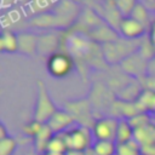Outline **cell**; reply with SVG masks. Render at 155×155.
<instances>
[{"mask_svg":"<svg viewBox=\"0 0 155 155\" xmlns=\"http://www.w3.org/2000/svg\"><path fill=\"white\" fill-rule=\"evenodd\" d=\"M131 17H133V18H136L137 21H139V22H142L144 25H147V24H151V22L149 21V13H148V10H147V7L142 4V2H138L137 5H136V7L133 8V11L131 12V15H130Z\"/></svg>","mask_w":155,"mask_h":155,"instance_id":"obj_21","label":"cell"},{"mask_svg":"<svg viewBox=\"0 0 155 155\" xmlns=\"http://www.w3.org/2000/svg\"><path fill=\"white\" fill-rule=\"evenodd\" d=\"M64 155H84V151L80 150H67Z\"/></svg>","mask_w":155,"mask_h":155,"instance_id":"obj_27","label":"cell"},{"mask_svg":"<svg viewBox=\"0 0 155 155\" xmlns=\"http://www.w3.org/2000/svg\"><path fill=\"white\" fill-rule=\"evenodd\" d=\"M105 1H113V0H105Z\"/></svg>","mask_w":155,"mask_h":155,"instance_id":"obj_31","label":"cell"},{"mask_svg":"<svg viewBox=\"0 0 155 155\" xmlns=\"http://www.w3.org/2000/svg\"><path fill=\"white\" fill-rule=\"evenodd\" d=\"M67 150H68V148H67L65 140H64V138H63V134L59 133V134H54V136L52 137V139H51L50 143H48V147H47L46 153L65 154Z\"/></svg>","mask_w":155,"mask_h":155,"instance_id":"obj_18","label":"cell"},{"mask_svg":"<svg viewBox=\"0 0 155 155\" xmlns=\"http://www.w3.org/2000/svg\"><path fill=\"white\" fill-rule=\"evenodd\" d=\"M8 136H10V134H8V132H7V128H6L5 124L1 122V124H0V139H4V138H6V137H8Z\"/></svg>","mask_w":155,"mask_h":155,"instance_id":"obj_26","label":"cell"},{"mask_svg":"<svg viewBox=\"0 0 155 155\" xmlns=\"http://www.w3.org/2000/svg\"><path fill=\"white\" fill-rule=\"evenodd\" d=\"M63 138L65 140L68 150H80L85 151L91 148L94 143V138L92 134L91 128L84 126H73L68 131L63 132Z\"/></svg>","mask_w":155,"mask_h":155,"instance_id":"obj_4","label":"cell"},{"mask_svg":"<svg viewBox=\"0 0 155 155\" xmlns=\"http://www.w3.org/2000/svg\"><path fill=\"white\" fill-rule=\"evenodd\" d=\"M44 155H64V154H52V153H45Z\"/></svg>","mask_w":155,"mask_h":155,"instance_id":"obj_30","label":"cell"},{"mask_svg":"<svg viewBox=\"0 0 155 155\" xmlns=\"http://www.w3.org/2000/svg\"><path fill=\"white\" fill-rule=\"evenodd\" d=\"M92 148L96 155H116V143L113 140H94Z\"/></svg>","mask_w":155,"mask_h":155,"instance_id":"obj_17","label":"cell"},{"mask_svg":"<svg viewBox=\"0 0 155 155\" xmlns=\"http://www.w3.org/2000/svg\"><path fill=\"white\" fill-rule=\"evenodd\" d=\"M116 155H142V147L136 139L116 144Z\"/></svg>","mask_w":155,"mask_h":155,"instance_id":"obj_16","label":"cell"},{"mask_svg":"<svg viewBox=\"0 0 155 155\" xmlns=\"http://www.w3.org/2000/svg\"><path fill=\"white\" fill-rule=\"evenodd\" d=\"M54 136L53 131L50 128V126L47 124H44L42 128L40 130V132L36 134V137L33 139V144H34V149L38 154L44 155L47 150L48 143L52 139V137Z\"/></svg>","mask_w":155,"mask_h":155,"instance_id":"obj_10","label":"cell"},{"mask_svg":"<svg viewBox=\"0 0 155 155\" xmlns=\"http://www.w3.org/2000/svg\"><path fill=\"white\" fill-rule=\"evenodd\" d=\"M142 155H155V144L142 147Z\"/></svg>","mask_w":155,"mask_h":155,"instance_id":"obj_25","label":"cell"},{"mask_svg":"<svg viewBox=\"0 0 155 155\" xmlns=\"http://www.w3.org/2000/svg\"><path fill=\"white\" fill-rule=\"evenodd\" d=\"M36 99L34 105V115L33 119L41 122L47 124V121L51 119V116L58 110L54 102L52 101L48 88L46 84L42 80L36 81Z\"/></svg>","mask_w":155,"mask_h":155,"instance_id":"obj_1","label":"cell"},{"mask_svg":"<svg viewBox=\"0 0 155 155\" xmlns=\"http://www.w3.org/2000/svg\"><path fill=\"white\" fill-rule=\"evenodd\" d=\"M24 155H40V154H38V153L35 151V149L33 148V149H29V150H28V151H27Z\"/></svg>","mask_w":155,"mask_h":155,"instance_id":"obj_29","label":"cell"},{"mask_svg":"<svg viewBox=\"0 0 155 155\" xmlns=\"http://www.w3.org/2000/svg\"><path fill=\"white\" fill-rule=\"evenodd\" d=\"M148 59H145L138 51L128 56L126 59H124L120 65L122 67L121 69L126 73V75L131 76L132 79H142L143 76L147 75V69H148Z\"/></svg>","mask_w":155,"mask_h":155,"instance_id":"obj_7","label":"cell"},{"mask_svg":"<svg viewBox=\"0 0 155 155\" xmlns=\"http://www.w3.org/2000/svg\"><path fill=\"white\" fill-rule=\"evenodd\" d=\"M74 124H75L74 117L65 109H58L47 121V125L50 126V128L53 131L54 134H59L68 131L69 128L73 127Z\"/></svg>","mask_w":155,"mask_h":155,"instance_id":"obj_9","label":"cell"},{"mask_svg":"<svg viewBox=\"0 0 155 155\" xmlns=\"http://www.w3.org/2000/svg\"><path fill=\"white\" fill-rule=\"evenodd\" d=\"M0 50L5 53H13L18 51V34L11 29H4L0 35Z\"/></svg>","mask_w":155,"mask_h":155,"instance_id":"obj_13","label":"cell"},{"mask_svg":"<svg viewBox=\"0 0 155 155\" xmlns=\"http://www.w3.org/2000/svg\"><path fill=\"white\" fill-rule=\"evenodd\" d=\"M154 10H155V6H154Z\"/></svg>","mask_w":155,"mask_h":155,"instance_id":"obj_32","label":"cell"},{"mask_svg":"<svg viewBox=\"0 0 155 155\" xmlns=\"http://www.w3.org/2000/svg\"><path fill=\"white\" fill-rule=\"evenodd\" d=\"M75 67L74 58L65 52H56L47 57L46 68L47 73L54 79H64L73 71Z\"/></svg>","mask_w":155,"mask_h":155,"instance_id":"obj_5","label":"cell"},{"mask_svg":"<svg viewBox=\"0 0 155 155\" xmlns=\"http://www.w3.org/2000/svg\"><path fill=\"white\" fill-rule=\"evenodd\" d=\"M147 75H149V76H155V57H153V58L148 62Z\"/></svg>","mask_w":155,"mask_h":155,"instance_id":"obj_24","label":"cell"},{"mask_svg":"<svg viewBox=\"0 0 155 155\" xmlns=\"http://www.w3.org/2000/svg\"><path fill=\"white\" fill-rule=\"evenodd\" d=\"M119 119L114 116H102L98 117L91 128L94 140H113L115 142L116 130Z\"/></svg>","mask_w":155,"mask_h":155,"instance_id":"obj_6","label":"cell"},{"mask_svg":"<svg viewBox=\"0 0 155 155\" xmlns=\"http://www.w3.org/2000/svg\"><path fill=\"white\" fill-rule=\"evenodd\" d=\"M148 39L150 40L151 45L155 48V21H153L150 27H149V36H148Z\"/></svg>","mask_w":155,"mask_h":155,"instance_id":"obj_23","label":"cell"},{"mask_svg":"<svg viewBox=\"0 0 155 155\" xmlns=\"http://www.w3.org/2000/svg\"><path fill=\"white\" fill-rule=\"evenodd\" d=\"M114 6L119 11V13L122 17H127L131 15L136 5L138 4V0H113Z\"/></svg>","mask_w":155,"mask_h":155,"instance_id":"obj_19","label":"cell"},{"mask_svg":"<svg viewBox=\"0 0 155 155\" xmlns=\"http://www.w3.org/2000/svg\"><path fill=\"white\" fill-rule=\"evenodd\" d=\"M137 103L139 104L143 111L155 116V92L154 91L143 88L140 96L137 99Z\"/></svg>","mask_w":155,"mask_h":155,"instance_id":"obj_15","label":"cell"},{"mask_svg":"<svg viewBox=\"0 0 155 155\" xmlns=\"http://www.w3.org/2000/svg\"><path fill=\"white\" fill-rule=\"evenodd\" d=\"M136 41H138V40H136ZM132 42H133L132 40L117 39L115 41L104 44V45H102V47H103L102 56L105 59V62H108L110 64H116V63L120 64L128 56H131L132 53L138 51L139 42L137 45H132Z\"/></svg>","mask_w":155,"mask_h":155,"instance_id":"obj_3","label":"cell"},{"mask_svg":"<svg viewBox=\"0 0 155 155\" xmlns=\"http://www.w3.org/2000/svg\"><path fill=\"white\" fill-rule=\"evenodd\" d=\"M134 139V130L128 122L127 119H119L117 124V130H116V137H115V143L116 144H122L126 142H130Z\"/></svg>","mask_w":155,"mask_h":155,"instance_id":"obj_14","label":"cell"},{"mask_svg":"<svg viewBox=\"0 0 155 155\" xmlns=\"http://www.w3.org/2000/svg\"><path fill=\"white\" fill-rule=\"evenodd\" d=\"M84 155H96V153H94L93 148L91 147V148H88L87 150H85V151H84Z\"/></svg>","mask_w":155,"mask_h":155,"instance_id":"obj_28","label":"cell"},{"mask_svg":"<svg viewBox=\"0 0 155 155\" xmlns=\"http://www.w3.org/2000/svg\"><path fill=\"white\" fill-rule=\"evenodd\" d=\"M145 29L147 25L131 16L121 18V22L119 23V33L126 40H139L145 34Z\"/></svg>","mask_w":155,"mask_h":155,"instance_id":"obj_8","label":"cell"},{"mask_svg":"<svg viewBox=\"0 0 155 155\" xmlns=\"http://www.w3.org/2000/svg\"><path fill=\"white\" fill-rule=\"evenodd\" d=\"M39 36L33 33H19L18 34V51L25 54H33L38 51Z\"/></svg>","mask_w":155,"mask_h":155,"instance_id":"obj_12","label":"cell"},{"mask_svg":"<svg viewBox=\"0 0 155 155\" xmlns=\"http://www.w3.org/2000/svg\"><path fill=\"white\" fill-rule=\"evenodd\" d=\"M64 109L74 117L75 124H78L79 126L92 128L96 120L98 119L90 98L69 101L65 103Z\"/></svg>","mask_w":155,"mask_h":155,"instance_id":"obj_2","label":"cell"},{"mask_svg":"<svg viewBox=\"0 0 155 155\" xmlns=\"http://www.w3.org/2000/svg\"><path fill=\"white\" fill-rule=\"evenodd\" d=\"M18 147V142L12 136L0 139V155H13Z\"/></svg>","mask_w":155,"mask_h":155,"instance_id":"obj_20","label":"cell"},{"mask_svg":"<svg viewBox=\"0 0 155 155\" xmlns=\"http://www.w3.org/2000/svg\"><path fill=\"white\" fill-rule=\"evenodd\" d=\"M134 139L140 144V147L155 144V122L153 121L142 127L134 128Z\"/></svg>","mask_w":155,"mask_h":155,"instance_id":"obj_11","label":"cell"},{"mask_svg":"<svg viewBox=\"0 0 155 155\" xmlns=\"http://www.w3.org/2000/svg\"><path fill=\"white\" fill-rule=\"evenodd\" d=\"M42 126H44V124H41V122H39V121H36V120H30V121H28V122H25L24 125H23V127H22V132L28 137V138H31V139H34L35 137H36V134L40 132V130L42 128Z\"/></svg>","mask_w":155,"mask_h":155,"instance_id":"obj_22","label":"cell"}]
</instances>
